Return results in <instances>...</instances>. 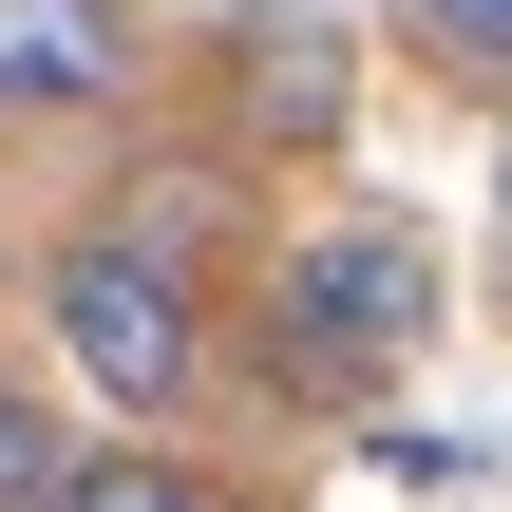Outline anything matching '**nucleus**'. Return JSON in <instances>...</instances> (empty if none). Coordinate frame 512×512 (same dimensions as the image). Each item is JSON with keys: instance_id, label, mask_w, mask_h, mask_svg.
I'll return each instance as SVG.
<instances>
[{"instance_id": "1", "label": "nucleus", "mask_w": 512, "mask_h": 512, "mask_svg": "<svg viewBox=\"0 0 512 512\" xmlns=\"http://www.w3.org/2000/svg\"><path fill=\"white\" fill-rule=\"evenodd\" d=\"M437 342V247L418 228H304L285 266H266V380L285 399H380L399 361Z\"/></svg>"}, {"instance_id": "2", "label": "nucleus", "mask_w": 512, "mask_h": 512, "mask_svg": "<svg viewBox=\"0 0 512 512\" xmlns=\"http://www.w3.org/2000/svg\"><path fill=\"white\" fill-rule=\"evenodd\" d=\"M38 323H57V361H76L114 418H171V399L209 380V266L133 247L114 209H95V228H57V266H38Z\"/></svg>"}, {"instance_id": "3", "label": "nucleus", "mask_w": 512, "mask_h": 512, "mask_svg": "<svg viewBox=\"0 0 512 512\" xmlns=\"http://www.w3.org/2000/svg\"><path fill=\"white\" fill-rule=\"evenodd\" d=\"M209 114H228V152H323V133L361 114V38H342L323 0H228Z\"/></svg>"}, {"instance_id": "4", "label": "nucleus", "mask_w": 512, "mask_h": 512, "mask_svg": "<svg viewBox=\"0 0 512 512\" xmlns=\"http://www.w3.org/2000/svg\"><path fill=\"white\" fill-rule=\"evenodd\" d=\"M0 95L19 114H114L133 95V0H0Z\"/></svg>"}, {"instance_id": "5", "label": "nucleus", "mask_w": 512, "mask_h": 512, "mask_svg": "<svg viewBox=\"0 0 512 512\" xmlns=\"http://www.w3.org/2000/svg\"><path fill=\"white\" fill-rule=\"evenodd\" d=\"M399 38H418L437 76H475V95L512 76V0H399Z\"/></svg>"}, {"instance_id": "6", "label": "nucleus", "mask_w": 512, "mask_h": 512, "mask_svg": "<svg viewBox=\"0 0 512 512\" xmlns=\"http://www.w3.org/2000/svg\"><path fill=\"white\" fill-rule=\"evenodd\" d=\"M38 512H190V475H171V456H76Z\"/></svg>"}, {"instance_id": "7", "label": "nucleus", "mask_w": 512, "mask_h": 512, "mask_svg": "<svg viewBox=\"0 0 512 512\" xmlns=\"http://www.w3.org/2000/svg\"><path fill=\"white\" fill-rule=\"evenodd\" d=\"M57 475H76V437H57L38 399H0V512H38V494H57Z\"/></svg>"}, {"instance_id": "8", "label": "nucleus", "mask_w": 512, "mask_h": 512, "mask_svg": "<svg viewBox=\"0 0 512 512\" xmlns=\"http://www.w3.org/2000/svg\"><path fill=\"white\" fill-rule=\"evenodd\" d=\"M190 512H266V494H190Z\"/></svg>"}, {"instance_id": "9", "label": "nucleus", "mask_w": 512, "mask_h": 512, "mask_svg": "<svg viewBox=\"0 0 512 512\" xmlns=\"http://www.w3.org/2000/svg\"><path fill=\"white\" fill-rule=\"evenodd\" d=\"M494 209H512V152H494Z\"/></svg>"}]
</instances>
